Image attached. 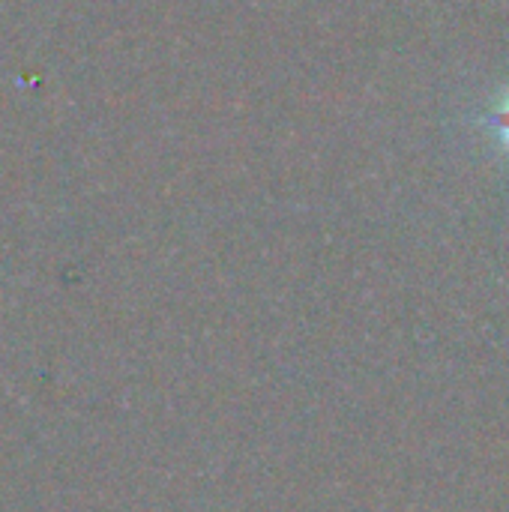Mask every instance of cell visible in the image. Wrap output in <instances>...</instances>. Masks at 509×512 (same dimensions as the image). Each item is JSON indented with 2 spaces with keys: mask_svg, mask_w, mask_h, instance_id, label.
Segmentation results:
<instances>
[{
  "mask_svg": "<svg viewBox=\"0 0 509 512\" xmlns=\"http://www.w3.org/2000/svg\"><path fill=\"white\" fill-rule=\"evenodd\" d=\"M468 123L480 129L483 135H489L498 153H504L509 159V84L495 90L486 102H480L468 114Z\"/></svg>",
  "mask_w": 509,
  "mask_h": 512,
  "instance_id": "cell-1",
  "label": "cell"
}]
</instances>
